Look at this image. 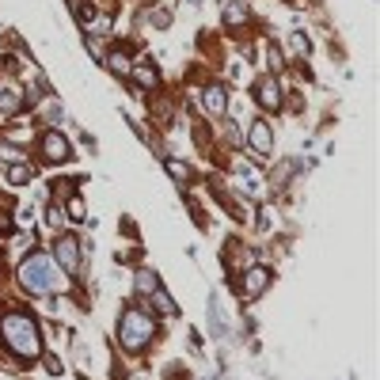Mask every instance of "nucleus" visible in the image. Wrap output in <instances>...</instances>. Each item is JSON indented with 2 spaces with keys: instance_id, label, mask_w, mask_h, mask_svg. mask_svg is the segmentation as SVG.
<instances>
[{
  "instance_id": "nucleus-1",
  "label": "nucleus",
  "mask_w": 380,
  "mask_h": 380,
  "mask_svg": "<svg viewBox=\"0 0 380 380\" xmlns=\"http://www.w3.org/2000/svg\"><path fill=\"white\" fill-rule=\"evenodd\" d=\"M0 350L15 365H35L42 357V323L23 308L4 312L0 316Z\"/></svg>"
},
{
  "instance_id": "nucleus-2",
  "label": "nucleus",
  "mask_w": 380,
  "mask_h": 380,
  "mask_svg": "<svg viewBox=\"0 0 380 380\" xmlns=\"http://www.w3.org/2000/svg\"><path fill=\"white\" fill-rule=\"evenodd\" d=\"M15 281L27 296H50V293H61L65 289V274L57 270L53 255L46 251H30L23 255V263L15 266Z\"/></svg>"
},
{
  "instance_id": "nucleus-3",
  "label": "nucleus",
  "mask_w": 380,
  "mask_h": 380,
  "mask_svg": "<svg viewBox=\"0 0 380 380\" xmlns=\"http://www.w3.org/2000/svg\"><path fill=\"white\" fill-rule=\"evenodd\" d=\"M156 316H149L144 308H137V304H129V308H122L118 316V346L126 350V354H144V350L156 342Z\"/></svg>"
},
{
  "instance_id": "nucleus-4",
  "label": "nucleus",
  "mask_w": 380,
  "mask_h": 380,
  "mask_svg": "<svg viewBox=\"0 0 380 380\" xmlns=\"http://www.w3.org/2000/svg\"><path fill=\"white\" fill-rule=\"evenodd\" d=\"M53 263H57L61 274L76 278L84 270V247H80V236L76 232H57L53 236Z\"/></svg>"
},
{
  "instance_id": "nucleus-5",
  "label": "nucleus",
  "mask_w": 380,
  "mask_h": 380,
  "mask_svg": "<svg viewBox=\"0 0 380 380\" xmlns=\"http://www.w3.org/2000/svg\"><path fill=\"white\" fill-rule=\"evenodd\" d=\"M38 160H42L46 167H61V164H68L73 160V141H68L61 129H46L42 137H38Z\"/></svg>"
},
{
  "instance_id": "nucleus-6",
  "label": "nucleus",
  "mask_w": 380,
  "mask_h": 380,
  "mask_svg": "<svg viewBox=\"0 0 380 380\" xmlns=\"http://www.w3.org/2000/svg\"><path fill=\"white\" fill-rule=\"evenodd\" d=\"M27 111V95H23V84L15 80H4L0 84V122H15L19 114Z\"/></svg>"
},
{
  "instance_id": "nucleus-7",
  "label": "nucleus",
  "mask_w": 380,
  "mask_h": 380,
  "mask_svg": "<svg viewBox=\"0 0 380 380\" xmlns=\"http://www.w3.org/2000/svg\"><path fill=\"white\" fill-rule=\"evenodd\" d=\"M270 281H274V274H270V266H243V274H240V296H247V301H255V296H263L266 289H270Z\"/></svg>"
},
{
  "instance_id": "nucleus-8",
  "label": "nucleus",
  "mask_w": 380,
  "mask_h": 380,
  "mask_svg": "<svg viewBox=\"0 0 380 380\" xmlns=\"http://www.w3.org/2000/svg\"><path fill=\"white\" fill-rule=\"evenodd\" d=\"M243 144H247L255 156L266 160V156L274 152V126H270L266 118H255V122L247 126V133H243Z\"/></svg>"
},
{
  "instance_id": "nucleus-9",
  "label": "nucleus",
  "mask_w": 380,
  "mask_h": 380,
  "mask_svg": "<svg viewBox=\"0 0 380 380\" xmlns=\"http://www.w3.org/2000/svg\"><path fill=\"white\" fill-rule=\"evenodd\" d=\"M202 106L213 122H220L228 114V88L220 80H205L202 84Z\"/></svg>"
},
{
  "instance_id": "nucleus-10",
  "label": "nucleus",
  "mask_w": 380,
  "mask_h": 380,
  "mask_svg": "<svg viewBox=\"0 0 380 380\" xmlns=\"http://www.w3.org/2000/svg\"><path fill=\"white\" fill-rule=\"evenodd\" d=\"M255 103L263 106L266 114H278L281 103H285V91H281V84L274 80V76H263V80L255 84Z\"/></svg>"
},
{
  "instance_id": "nucleus-11",
  "label": "nucleus",
  "mask_w": 380,
  "mask_h": 380,
  "mask_svg": "<svg viewBox=\"0 0 380 380\" xmlns=\"http://www.w3.org/2000/svg\"><path fill=\"white\" fill-rule=\"evenodd\" d=\"M103 61H106V68H111L114 76H129V68H133V46H114V50H106L103 53Z\"/></svg>"
},
{
  "instance_id": "nucleus-12",
  "label": "nucleus",
  "mask_w": 380,
  "mask_h": 380,
  "mask_svg": "<svg viewBox=\"0 0 380 380\" xmlns=\"http://www.w3.org/2000/svg\"><path fill=\"white\" fill-rule=\"evenodd\" d=\"M0 179H4L8 187H27V182L35 179V167H30V164H23V160H15V164L0 167Z\"/></svg>"
},
{
  "instance_id": "nucleus-13",
  "label": "nucleus",
  "mask_w": 380,
  "mask_h": 380,
  "mask_svg": "<svg viewBox=\"0 0 380 380\" xmlns=\"http://www.w3.org/2000/svg\"><path fill=\"white\" fill-rule=\"evenodd\" d=\"M225 23H228L232 30L247 27V23H251V4H247V0H228V8H225Z\"/></svg>"
},
{
  "instance_id": "nucleus-14",
  "label": "nucleus",
  "mask_w": 380,
  "mask_h": 380,
  "mask_svg": "<svg viewBox=\"0 0 380 380\" xmlns=\"http://www.w3.org/2000/svg\"><path fill=\"white\" fill-rule=\"evenodd\" d=\"M129 80H133V84H141L144 91L160 88V73H156V65H149V61H141V65L133 61V68H129Z\"/></svg>"
},
{
  "instance_id": "nucleus-15",
  "label": "nucleus",
  "mask_w": 380,
  "mask_h": 380,
  "mask_svg": "<svg viewBox=\"0 0 380 380\" xmlns=\"http://www.w3.org/2000/svg\"><path fill=\"white\" fill-rule=\"evenodd\" d=\"M149 296H152V304H156V308L164 312V316H179V304H175L171 296H167V289H164V285H156Z\"/></svg>"
},
{
  "instance_id": "nucleus-16",
  "label": "nucleus",
  "mask_w": 380,
  "mask_h": 380,
  "mask_svg": "<svg viewBox=\"0 0 380 380\" xmlns=\"http://www.w3.org/2000/svg\"><path fill=\"white\" fill-rule=\"evenodd\" d=\"M156 285H160L156 270H152V266H141V270H137V293H141V296H149Z\"/></svg>"
},
{
  "instance_id": "nucleus-17",
  "label": "nucleus",
  "mask_w": 380,
  "mask_h": 380,
  "mask_svg": "<svg viewBox=\"0 0 380 380\" xmlns=\"http://www.w3.org/2000/svg\"><path fill=\"white\" fill-rule=\"evenodd\" d=\"M167 175H171V179L175 182H190V175H194V171H190V164H182V160H167Z\"/></svg>"
},
{
  "instance_id": "nucleus-18",
  "label": "nucleus",
  "mask_w": 380,
  "mask_h": 380,
  "mask_svg": "<svg viewBox=\"0 0 380 380\" xmlns=\"http://www.w3.org/2000/svg\"><path fill=\"white\" fill-rule=\"evenodd\" d=\"M149 27L167 30V27H171V12H167V8H152V12H149Z\"/></svg>"
},
{
  "instance_id": "nucleus-19",
  "label": "nucleus",
  "mask_w": 380,
  "mask_h": 380,
  "mask_svg": "<svg viewBox=\"0 0 380 380\" xmlns=\"http://www.w3.org/2000/svg\"><path fill=\"white\" fill-rule=\"evenodd\" d=\"M289 50H296V57H308V53H312V42H308V35H304V30H296V35L289 38Z\"/></svg>"
},
{
  "instance_id": "nucleus-20",
  "label": "nucleus",
  "mask_w": 380,
  "mask_h": 380,
  "mask_svg": "<svg viewBox=\"0 0 380 380\" xmlns=\"http://www.w3.org/2000/svg\"><path fill=\"white\" fill-rule=\"evenodd\" d=\"M65 213H68L73 220H84V217H88V209H84V198H80V194H73V198L65 202Z\"/></svg>"
},
{
  "instance_id": "nucleus-21",
  "label": "nucleus",
  "mask_w": 380,
  "mask_h": 380,
  "mask_svg": "<svg viewBox=\"0 0 380 380\" xmlns=\"http://www.w3.org/2000/svg\"><path fill=\"white\" fill-rule=\"evenodd\" d=\"M220 122H225V137H228V144H232V149H240V144H243L240 126H236V122H228V118H220Z\"/></svg>"
},
{
  "instance_id": "nucleus-22",
  "label": "nucleus",
  "mask_w": 380,
  "mask_h": 380,
  "mask_svg": "<svg viewBox=\"0 0 380 380\" xmlns=\"http://www.w3.org/2000/svg\"><path fill=\"white\" fill-rule=\"evenodd\" d=\"M38 361L46 365V372H50V377H61V372H65V365L57 361V354H42V357H38Z\"/></svg>"
}]
</instances>
